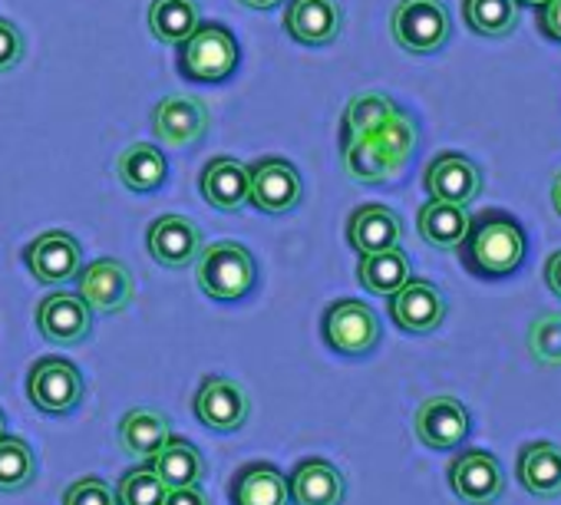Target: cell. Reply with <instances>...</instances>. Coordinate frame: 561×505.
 Masks as SVG:
<instances>
[{"label":"cell","mask_w":561,"mask_h":505,"mask_svg":"<svg viewBox=\"0 0 561 505\" xmlns=\"http://www.w3.org/2000/svg\"><path fill=\"white\" fill-rule=\"evenodd\" d=\"M545 285L551 288V295L561 298V251H554V255L545 262Z\"/></svg>","instance_id":"obj_39"},{"label":"cell","mask_w":561,"mask_h":505,"mask_svg":"<svg viewBox=\"0 0 561 505\" xmlns=\"http://www.w3.org/2000/svg\"><path fill=\"white\" fill-rule=\"evenodd\" d=\"M24 60V37L11 21H0V73L14 70Z\"/></svg>","instance_id":"obj_36"},{"label":"cell","mask_w":561,"mask_h":505,"mask_svg":"<svg viewBox=\"0 0 561 505\" xmlns=\"http://www.w3.org/2000/svg\"><path fill=\"white\" fill-rule=\"evenodd\" d=\"M37 328H41V334L50 344L73 347V344H80V341L90 337V331H93V311H90V305L80 295L57 291V295H50V298L41 301V308H37Z\"/></svg>","instance_id":"obj_18"},{"label":"cell","mask_w":561,"mask_h":505,"mask_svg":"<svg viewBox=\"0 0 561 505\" xmlns=\"http://www.w3.org/2000/svg\"><path fill=\"white\" fill-rule=\"evenodd\" d=\"M344 169L357 182H387L416 149V123L387 96L364 93L344 113Z\"/></svg>","instance_id":"obj_1"},{"label":"cell","mask_w":561,"mask_h":505,"mask_svg":"<svg viewBox=\"0 0 561 505\" xmlns=\"http://www.w3.org/2000/svg\"><path fill=\"white\" fill-rule=\"evenodd\" d=\"M238 67V44L221 24H198L179 44V73L192 83H221Z\"/></svg>","instance_id":"obj_4"},{"label":"cell","mask_w":561,"mask_h":505,"mask_svg":"<svg viewBox=\"0 0 561 505\" xmlns=\"http://www.w3.org/2000/svg\"><path fill=\"white\" fill-rule=\"evenodd\" d=\"M195 282L215 301H241L257 282L251 251L238 241L205 244L195 259Z\"/></svg>","instance_id":"obj_3"},{"label":"cell","mask_w":561,"mask_h":505,"mask_svg":"<svg viewBox=\"0 0 561 505\" xmlns=\"http://www.w3.org/2000/svg\"><path fill=\"white\" fill-rule=\"evenodd\" d=\"M248 393L228 377H205L195 393V416L215 433H234L248 423Z\"/></svg>","instance_id":"obj_17"},{"label":"cell","mask_w":561,"mask_h":505,"mask_svg":"<svg viewBox=\"0 0 561 505\" xmlns=\"http://www.w3.org/2000/svg\"><path fill=\"white\" fill-rule=\"evenodd\" d=\"M37 459L27 439L21 436H0V492H21L34 482Z\"/></svg>","instance_id":"obj_32"},{"label":"cell","mask_w":561,"mask_h":505,"mask_svg":"<svg viewBox=\"0 0 561 505\" xmlns=\"http://www.w3.org/2000/svg\"><path fill=\"white\" fill-rule=\"evenodd\" d=\"M162 505H211L208 502V495L198 489V482H192V485H179V489H169L165 492V502Z\"/></svg>","instance_id":"obj_38"},{"label":"cell","mask_w":561,"mask_h":505,"mask_svg":"<svg viewBox=\"0 0 561 505\" xmlns=\"http://www.w3.org/2000/svg\"><path fill=\"white\" fill-rule=\"evenodd\" d=\"M116 175L126 188L133 192H156L165 175H169V162L165 156L149 146V142H133L119 159H116Z\"/></svg>","instance_id":"obj_27"},{"label":"cell","mask_w":561,"mask_h":505,"mask_svg":"<svg viewBox=\"0 0 561 505\" xmlns=\"http://www.w3.org/2000/svg\"><path fill=\"white\" fill-rule=\"evenodd\" d=\"M469 211L466 205H453V202H439V198H430L423 208H420V218H416V228H420V238L439 251H456L459 241L466 238V228H469Z\"/></svg>","instance_id":"obj_24"},{"label":"cell","mask_w":561,"mask_h":505,"mask_svg":"<svg viewBox=\"0 0 561 505\" xmlns=\"http://www.w3.org/2000/svg\"><path fill=\"white\" fill-rule=\"evenodd\" d=\"M413 429L423 446L430 449H456L466 443L472 429V416L462 400L456 397H430L420 403Z\"/></svg>","instance_id":"obj_12"},{"label":"cell","mask_w":561,"mask_h":505,"mask_svg":"<svg viewBox=\"0 0 561 505\" xmlns=\"http://www.w3.org/2000/svg\"><path fill=\"white\" fill-rule=\"evenodd\" d=\"M24 262H27L31 275L41 285H64V282L80 275V268H83V248L67 231H44V234H37L27 244Z\"/></svg>","instance_id":"obj_10"},{"label":"cell","mask_w":561,"mask_h":505,"mask_svg":"<svg viewBox=\"0 0 561 505\" xmlns=\"http://www.w3.org/2000/svg\"><path fill=\"white\" fill-rule=\"evenodd\" d=\"M423 188L430 192V198L472 205L482 195V172L462 152H439L436 159H430L423 172Z\"/></svg>","instance_id":"obj_11"},{"label":"cell","mask_w":561,"mask_h":505,"mask_svg":"<svg viewBox=\"0 0 561 505\" xmlns=\"http://www.w3.org/2000/svg\"><path fill=\"white\" fill-rule=\"evenodd\" d=\"M80 298L90 305V311L119 314L136 298V282L123 262L100 259V262L80 268Z\"/></svg>","instance_id":"obj_13"},{"label":"cell","mask_w":561,"mask_h":505,"mask_svg":"<svg viewBox=\"0 0 561 505\" xmlns=\"http://www.w3.org/2000/svg\"><path fill=\"white\" fill-rule=\"evenodd\" d=\"M344 492L347 482L328 459H305L288 482V498H295V505H341Z\"/></svg>","instance_id":"obj_22"},{"label":"cell","mask_w":561,"mask_h":505,"mask_svg":"<svg viewBox=\"0 0 561 505\" xmlns=\"http://www.w3.org/2000/svg\"><path fill=\"white\" fill-rule=\"evenodd\" d=\"M528 351L541 367H561V311H548L531 321Z\"/></svg>","instance_id":"obj_33"},{"label":"cell","mask_w":561,"mask_h":505,"mask_svg":"<svg viewBox=\"0 0 561 505\" xmlns=\"http://www.w3.org/2000/svg\"><path fill=\"white\" fill-rule=\"evenodd\" d=\"M390 318L407 334H433L446 321V298L433 282L410 278L397 295H390Z\"/></svg>","instance_id":"obj_15"},{"label":"cell","mask_w":561,"mask_h":505,"mask_svg":"<svg viewBox=\"0 0 561 505\" xmlns=\"http://www.w3.org/2000/svg\"><path fill=\"white\" fill-rule=\"evenodd\" d=\"M27 397L31 403L47 416H64L80 406L83 400V377L80 370L64 357H44L31 367L27 377Z\"/></svg>","instance_id":"obj_7"},{"label":"cell","mask_w":561,"mask_h":505,"mask_svg":"<svg viewBox=\"0 0 561 505\" xmlns=\"http://www.w3.org/2000/svg\"><path fill=\"white\" fill-rule=\"evenodd\" d=\"M149 469L165 482V489H179V485H192L205 475V459L202 452L188 443V439H169L152 459Z\"/></svg>","instance_id":"obj_28"},{"label":"cell","mask_w":561,"mask_h":505,"mask_svg":"<svg viewBox=\"0 0 561 505\" xmlns=\"http://www.w3.org/2000/svg\"><path fill=\"white\" fill-rule=\"evenodd\" d=\"M165 482L146 466V469H133L119 479L116 485V498L119 505H162L165 502Z\"/></svg>","instance_id":"obj_34"},{"label":"cell","mask_w":561,"mask_h":505,"mask_svg":"<svg viewBox=\"0 0 561 505\" xmlns=\"http://www.w3.org/2000/svg\"><path fill=\"white\" fill-rule=\"evenodd\" d=\"M515 4H518V8H541L545 0H515Z\"/></svg>","instance_id":"obj_42"},{"label":"cell","mask_w":561,"mask_h":505,"mask_svg":"<svg viewBox=\"0 0 561 505\" xmlns=\"http://www.w3.org/2000/svg\"><path fill=\"white\" fill-rule=\"evenodd\" d=\"M551 205H554V211L561 215V172H558L554 182H551Z\"/></svg>","instance_id":"obj_41"},{"label":"cell","mask_w":561,"mask_h":505,"mask_svg":"<svg viewBox=\"0 0 561 505\" xmlns=\"http://www.w3.org/2000/svg\"><path fill=\"white\" fill-rule=\"evenodd\" d=\"M146 244L152 262H159L162 268H188L195 265L198 251H202V231L192 218L185 215H162L149 225L146 231Z\"/></svg>","instance_id":"obj_14"},{"label":"cell","mask_w":561,"mask_h":505,"mask_svg":"<svg viewBox=\"0 0 561 505\" xmlns=\"http://www.w3.org/2000/svg\"><path fill=\"white\" fill-rule=\"evenodd\" d=\"M324 341L344 357H364L380 344V318L364 301H334L324 314Z\"/></svg>","instance_id":"obj_6"},{"label":"cell","mask_w":561,"mask_h":505,"mask_svg":"<svg viewBox=\"0 0 561 505\" xmlns=\"http://www.w3.org/2000/svg\"><path fill=\"white\" fill-rule=\"evenodd\" d=\"M198 27V4L195 0H152L149 8V31L162 44H182Z\"/></svg>","instance_id":"obj_30"},{"label":"cell","mask_w":561,"mask_h":505,"mask_svg":"<svg viewBox=\"0 0 561 505\" xmlns=\"http://www.w3.org/2000/svg\"><path fill=\"white\" fill-rule=\"evenodd\" d=\"M198 188L211 208L238 211L241 205H248V195H251L248 165L231 159V156H215L205 162V169L198 175Z\"/></svg>","instance_id":"obj_20"},{"label":"cell","mask_w":561,"mask_h":505,"mask_svg":"<svg viewBox=\"0 0 561 505\" xmlns=\"http://www.w3.org/2000/svg\"><path fill=\"white\" fill-rule=\"evenodd\" d=\"M244 8H251V11H271V8H277L280 0H241Z\"/></svg>","instance_id":"obj_40"},{"label":"cell","mask_w":561,"mask_h":505,"mask_svg":"<svg viewBox=\"0 0 561 505\" xmlns=\"http://www.w3.org/2000/svg\"><path fill=\"white\" fill-rule=\"evenodd\" d=\"M208 123H211L208 106L198 96H182V93L165 96L152 113V133L172 149L202 142L208 133Z\"/></svg>","instance_id":"obj_16"},{"label":"cell","mask_w":561,"mask_h":505,"mask_svg":"<svg viewBox=\"0 0 561 505\" xmlns=\"http://www.w3.org/2000/svg\"><path fill=\"white\" fill-rule=\"evenodd\" d=\"M459 259L462 265L479 278H508L525 265L528 255V238L518 218L508 211H479L469 218L466 238L459 241Z\"/></svg>","instance_id":"obj_2"},{"label":"cell","mask_w":561,"mask_h":505,"mask_svg":"<svg viewBox=\"0 0 561 505\" xmlns=\"http://www.w3.org/2000/svg\"><path fill=\"white\" fill-rule=\"evenodd\" d=\"M172 439V426L156 410H129L119 423V443L136 459H152Z\"/></svg>","instance_id":"obj_26"},{"label":"cell","mask_w":561,"mask_h":505,"mask_svg":"<svg viewBox=\"0 0 561 505\" xmlns=\"http://www.w3.org/2000/svg\"><path fill=\"white\" fill-rule=\"evenodd\" d=\"M357 278H360V285L370 295H380V298L397 295L410 282V259H407V251L397 244V248H387V251H374V255H360Z\"/></svg>","instance_id":"obj_25"},{"label":"cell","mask_w":561,"mask_h":505,"mask_svg":"<svg viewBox=\"0 0 561 505\" xmlns=\"http://www.w3.org/2000/svg\"><path fill=\"white\" fill-rule=\"evenodd\" d=\"M64 505H119V498L103 479L87 475L64 492Z\"/></svg>","instance_id":"obj_35"},{"label":"cell","mask_w":561,"mask_h":505,"mask_svg":"<svg viewBox=\"0 0 561 505\" xmlns=\"http://www.w3.org/2000/svg\"><path fill=\"white\" fill-rule=\"evenodd\" d=\"M390 31L407 54L430 57L449 44L453 21L443 0H400L390 18Z\"/></svg>","instance_id":"obj_5"},{"label":"cell","mask_w":561,"mask_h":505,"mask_svg":"<svg viewBox=\"0 0 561 505\" xmlns=\"http://www.w3.org/2000/svg\"><path fill=\"white\" fill-rule=\"evenodd\" d=\"M538 27L548 41L561 44V0H545L538 8Z\"/></svg>","instance_id":"obj_37"},{"label":"cell","mask_w":561,"mask_h":505,"mask_svg":"<svg viewBox=\"0 0 561 505\" xmlns=\"http://www.w3.org/2000/svg\"><path fill=\"white\" fill-rule=\"evenodd\" d=\"M344 11L337 0H291L285 11V31L305 47H328L341 37Z\"/></svg>","instance_id":"obj_19"},{"label":"cell","mask_w":561,"mask_h":505,"mask_svg":"<svg viewBox=\"0 0 561 505\" xmlns=\"http://www.w3.org/2000/svg\"><path fill=\"white\" fill-rule=\"evenodd\" d=\"M462 18L479 37H508L518 27L522 8L515 0H462Z\"/></svg>","instance_id":"obj_31"},{"label":"cell","mask_w":561,"mask_h":505,"mask_svg":"<svg viewBox=\"0 0 561 505\" xmlns=\"http://www.w3.org/2000/svg\"><path fill=\"white\" fill-rule=\"evenodd\" d=\"M518 482L528 495L554 498L561 492V446L554 443H525L518 449Z\"/></svg>","instance_id":"obj_23"},{"label":"cell","mask_w":561,"mask_h":505,"mask_svg":"<svg viewBox=\"0 0 561 505\" xmlns=\"http://www.w3.org/2000/svg\"><path fill=\"white\" fill-rule=\"evenodd\" d=\"M449 485L466 505H495L505 492V475L492 452L466 449L449 462Z\"/></svg>","instance_id":"obj_9"},{"label":"cell","mask_w":561,"mask_h":505,"mask_svg":"<svg viewBox=\"0 0 561 505\" xmlns=\"http://www.w3.org/2000/svg\"><path fill=\"white\" fill-rule=\"evenodd\" d=\"M0 436H4V413H0Z\"/></svg>","instance_id":"obj_43"},{"label":"cell","mask_w":561,"mask_h":505,"mask_svg":"<svg viewBox=\"0 0 561 505\" xmlns=\"http://www.w3.org/2000/svg\"><path fill=\"white\" fill-rule=\"evenodd\" d=\"M248 179H251V195L248 202L267 215H285L301 202V172L288 162V159H257L248 165Z\"/></svg>","instance_id":"obj_8"},{"label":"cell","mask_w":561,"mask_h":505,"mask_svg":"<svg viewBox=\"0 0 561 505\" xmlns=\"http://www.w3.org/2000/svg\"><path fill=\"white\" fill-rule=\"evenodd\" d=\"M403 238V221L393 208L387 205H360L351 221H347V241L354 244V251L360 255H374V251H387L397 248Z\"/></svg>","instance_id":"obj_21"},{"label":"cell","mask_w":561,"mask_h":505,"mask_svg":"<svg viewBox=\"0 0 561 505\" xmlns=\"http://www.w3.org/2000/svg\"><path fill=\"white\" fill-rule=\"evenodd\" d=\"M234 505H285L288 502V479L274 466H248L234 475L231 485Z\"/></svg>","instance_id":"obj_29"}]
</instances>
